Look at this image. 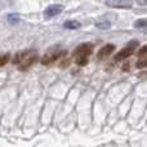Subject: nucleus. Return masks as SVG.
I'll return each mask as SVG.
<instances>
[{
	"mask_svg": "<svg viewBox=\"0 0 147 147\" xmlns=\"http://www.w3.org/2000/svg\"><path fill=\"white\" fill-rule=\"evenodd\" d=\"M140 5H147V0H136Z\"/></svg>",
	"mask_w": 147,
	"mask_h": 147,
	"instance_id": "15",
	"label": "nucleus"
},
{
	"mask_svg": "<svg viewBox=\"0 0 147 147\" xmlns=\"http://www.w3.org/2000/svg\"><path fill=\"white\" fill-rule=\"evenodd\" d=\"M147 66V58H140L137 61V69H145Z\"/></svg>",
	"mask_w": 147,
	"mask_h": 147,
	"instance_id": "13",
	"label": "nucleus"
},
{
	"mask_svg": "<svg viewBox=\"0 0 147 147\" xmlns=\"http://www.w3.org/2000/svg\"><path fill=\"white\" fill-rule=\"evenodd\" d=\"M134 27L137 28H147V20H138L134 22Z\"/></svg>",
	"mask_w": 147,
	"mask_h": 147,
	"instance_id": "9",
	"label": "nucleus"
},
{
	"mask_svg": "<svg viewBox=\"0 0 147 147\" xmlns=\"http://www.w3.org/2000/svg\"><path fill=\"white\" fill-rule=\"evenodd\" d=\"M138 58H147V44L140 49V52H138Z\"/></svg>",
	"mask_w": 147,
	"mask_h": 147,
	"instance_id": "12",
	"label": "nucleus"
},
{
	"mask_svg": "<svg viewBox=\"0 0 147 147\" xmlns=\"http://www.w3.org/2000/svg\"><path fill=\"white\" fill-rule=\"evenodd\" d=\"M114 51H115V45H114V44H106L105 47H102V48L99 49L97 57H98L99 59H103V58H106V57H109Z\"/></svg>",
	"mask_w": 147,
	"mask_h": 147,
	"instance_id": "7",
	"label": "nucleus"
},
{
	"mask_svg": "<svg viewBox=\"0 0 147 147\" xmlns=\"http://www.w3.org/2000/svg\"><path fill=\"white\" fill-rule=\"evenodd\" d=\"M96 27L101 28V30H107V28H110V23L107 21H101V22L96 23Z\"/></svg>",
	"mask_w": 147,
	"mask_h": 147,
	"instance_id": "10",
	"label": "nucleus"
},
{
	"mask_svg": "<svg viewBox=\"0 0 147 147\" xmlns=\"http://www.w3.org/2000/svg\"><path fill=\"white\" fill-rule=\"evenodd\" d=\"M9 58H10V54H9V53L0 56V66H4V65L7 63L8 61H9Z\"/></svg>",
	"mask_w": 147,
	"mask_h": 147,
	"instance_id": "14",
	"label": "nucleus"
},
{
	"mask_svg": "<svg viewBox=\"0 0 147 147\" xmlns=\"http://www.w3.org/2000/svg\"><path fill=\"white\" fill-rule=\"evenodd\" d=\"M62 10H63V7L59 4L49 5V7L44 10V16H45V18H52V17H54V16L62 13Z\"/></svg>",
	"mask_w": 147,
	"mask_h": 147,
	"instance_id": "6",
	"label": "nucleus"
},
{
	"mask_svg": "<svg viewBox=\"0 0 147 147\" xmlns=\"http://www.w3.org/2000/svg\"><path fill=\"white\" fill-rule=\"evenodd\" d=\"M8 21H9V23L14 25V23L20 22V16L18 14H9L8 16Z\"/></svg>",
	"mask_w": 147,
	"mask_h": 147,
	"instance_id": "11",
	"label": "nucleus"
},
{
	"mask_svg": "<svg viewBox=\"0 0 147 147\" xmlns=\"http://www.w3.org/2000/svg\"><path fill=\"white\" fill-rule=\"evenodd\" d=\"M93 52V44L92 43H84L79 45L74 52V58H88L89 54Z\"/></svg>",
	"mask_w": 147,
	"mask_h": 147,
	"instance_id": "3",
	"label": "nucleus"
},
{
	"mask_svg": "<svg viewBox=\"0 0 147 147\" xmlns=\"http://www.w3.org/2000/svg\"><path fill=\"white\" fill-rule=\"evenodd\" d=\"M137 47H138V41H136V40L130 41V43L128 44L124 49H121V51H120L119 53L115 56V61L119 62V61H123V59L128 58V57H130L133 53H134V51H136V48H137Z\"/></svg>",
	"mask_w": 147,
	"mask_h": 147,
	"instance_id": "2",
	"label": "nucleus"
},
{
	"mask_svg": "<svg viewBox=\"0 0 147 147\" xmlns=\"http://www.w3.org/2000/svg\"><path fill=\"white\" fill-rule=\"evenodd\" d=\"M80 26V22H78V21H66L63 23V27L67 28V30H78Z\"/></svg>",
	"mask_w": 147,
	"mask_h": 147,
	"instance_id": "8",
	"label": "nucleus"
},
{
	"mask_svg": "<svg viewBox=\"0 0 147 147\" xmlns=\"http://www.w3.org/2000/svg\"><path fill=\"white\" fill-rule=\"evenodd\" d=\"M65 52H61L59 49H53V51H51L49 53L44 54V57L41 58V63L43 65H49L52 63V62H54L56 59H58L61 56H63Z\"/></svg>",
	"mask_w": 147,
	"mask_h": 147,
	"instance_id": "4",
	"label": "nucleus"
},
{
	"mask_svg": "<svg viewBox=\"0 0 147 147\" xmlns=\"http://www.w3.org/2000/svg\"><path fill=\"white\" fill-rule=\"evenodd\" d=\"M132 0H106V5L110 8L128 9V8H132Z\"/></svg>",
	"mask_w": 147,
	"mask_h": 147,
	"instance_id": "5",
	"label": "nucleus"
},
{
	"mask_svg": "<svg viewBox=\"0 0 147 147\" xmlns=\"http://www.w3.org/2000/svg\"><path fill=\"white\" fill-rule=\"evenodd\" d=\"M38 59V53L35 51H26V52H21V53L16 54L13 63L20 66L21 71L27 70L31 65H34Z\"/></svg>",
	"mask_w": 147,
	"mask_h": 147,
	"instance_id": "1",
	"label": "nucleus"
}]
</instances>
